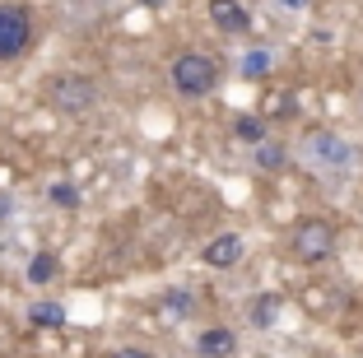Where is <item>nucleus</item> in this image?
Instances as JSON below:
<instances>
[{"label":"nucleus","instance_id":"f257e3e1","mask_svg":"<svg viewBox=\"0 0 363 358\" xmlns=\"http://www.w3.org/2000/svg\"><path fill=\"white\" fill-rule=\"evenodd\" d=\"M289 252H294V261H303V265L331 261V252H335V223L321 219V214H303V219H294V228H289Z\"/></svg>","mask_w":363,"mask_h":358},{"label":"nucleus","instance_id":"f03ea898","mask_svg":"<svg viewBox=\"0 0 363 358\" xmlns=\"http://www.w3.org/2000/svg\"><path fill=\"white\" fill-rule=\"evenodd\" d=\"M168 79H172V89H177L182 98H210L214 84H219V65H214V56H205V52H182V56H172Z\"/></svg>","mask_w":363,"mask_h":358},{"label":"nucleus","instance_id":"7ed1b4c3","mask_svg":"<svg viewBox=\"0 0 363 358\" xmlns=\"http://www.w3.org/2000/svg\"><path fill=\"white\" fill-rule=\"evenodd\" d=\"M28 47H33V14H28V5L5 0V5H0V61H19Z\"/></svg>","mask_w":363,"mask_h":358},{"label":"nucleus","instance_id":"20e7f679","mask_svg":"<svg viewBox=\"0 0 363 358\" xmlns=\"http://www.w3.org/2000/svg\"><path fill=\"white\" fill-rule=\"evenodd\" d=\"M47 98H52L56 112H89V107L98 103V84L89 79V74H52L47 79Z\"/></svg>","mask_w":363,"mask_h":358},{"label":"nucleus","instance_id":"39448f33","mask_svg":"<svg viewBox=\"0 0 363 358\" xmlns=\"http://www.w3.org/2000/svg\"><path fill=\"white\" fill-rule=\"evenodd\" d=\"M303 158L317 172H350L354 168V149L340 135H331V130H312L308 145H303Z\"/></svg>","mask_w":363,"mask_h":358},{"label":"nucleus","instance_id":"423d86ee","mask_svg":"<svg viewBox=\"0 0 363 358\" xmlns=\"http://www.w3.org/2000/svg\"><path fill=\"white\" fill-rule=\"evenodd\" d=\"M205 14H210V23L219 33H228V38L252 33V10H247L242 0H210V5H205Z\"/></svg>","mask_w":363,"mask_h":358},{"label":"nucleus","instance_id":"0eeeda50","mask_svg":"<svg viewBox=\"0 0 363 358\" xmlns=\"http://www.w3.org/2000/svg\"><path fill=\"white\" fill-rule=\"evenodd\" d=\"M201 261L210 265V270H233V265L242 261V237H238V233H219L214 242H205Z\"/></svg>","mask_w":363,"mask_h":358},{"label":"nucleus","instance_id":"6e6552de","mask_svg":"<svg viewBox=\"0 0 363 358\" xmlns=\"http://www.w3.org/2000/svg\"><path fill=\"white\" fill-rule=\"evenodd\" d=\"M233 349H238L233 326H210L196 335V354H205V358H233Z\"/></svg>","mask_w":363,"mask_h":358},{"label":"nucleus","instance_id":"1a4fd4ad","mask_svg":"<svg viewBox=\"0 0 363 358\" xmlns=\"http://www.w3.org/2000/svg\"><path fill=\"white\" fill-rule=\"evenodd\" d=\"M279 307H284L279 293H257L252 303H247V316H252V326H257V330H270L279 321Z\"/></svg>","mask_w":363,"mask_h":358},{"label":"nucleus","instance_id":"9d476101","mask_svg":"<svg viewBox=\"0 0 363 358\" xmlns=\"http://www.w3.org/2000/svg\"><path fill=\"white\" fill-rule=\"evenodd\" d=\"M233 135L242 140V145L257 149L261 140H270V121H266V116H257V112H242V116H233Z\"/></svg>","mask_w":363,"mask_h":358},{"label":"nucleus","instance_id":"9b49d317","mask_svg":"<svg viewBox=\"0 0 363 358\" xmlns=\"http://www.w3.org/2000/svg\"><path fill=\"white\" fill-rule=\"evenodd\" d=\"M252 158H257L261 172H284L289 168V149L279 145V140H261V145L252 149Z\"/></svg>","mask_w":363,"mask_h":358},{"label":"nucleus","instance_id":"f8f14e48","mask_svg":"<svg viewBox=\"0 0 363 358\" xmlns=\"http://www.w3.org/2000/svg\"><path fill=\"white\" fill-rule=\"evenodd\" d=\"M56 274H61V256L56 252H38L28 261V284H52Z\"/></svg>","mask_w":363,"mask_h":358},{"label":"nucleus","instance_id":"ddd939ff","mask_svg":"<svg viewBox=\"0 0 363 358\" xmlns=\"http://www.w3.org/2000/svg\"><path fill=\"white\" fill-rule=\"evenodd\" d=\"M163 312H168L172 321H186V316L196 312V293L191 289H168V293H163Z\"/></svg>","mask_w":363,"mask_h":358},{"label":"nucleus","instance_id":"4468645a","mask_svg":"<svg viewBox=\"0 0 363 358\" xmlns=\"http://www.w3.org/2000/svg\"><path fill=\"white\" fill-rule=\"evenodd\" d=\"M28 321H33V326H43V330H61L65 326V307L61 303H33Z\"/></svg>","mask_w":363,"mask_h":358},{"label":"nucleus","instance_id":"2eb2a0df","mask_svg":"<svg viewBox=\"0 0 363 358\" xmlns=\"http://www.w3.org/2000/svg\"><path fill=\"white\" fill-rule=\"evenodd\" d=\"M270 65H275V56H270L266 47L247 52V56H242V79H261V74H270Z\"/></svg>","mask_w":363,"mask_h":358},{"label":"nucleus","instance_id":"dca6fc26","mask_svg":"<svg viewBox=\"0 0 363 358\" xmlns=\"http://www.w3.org/2000/svg\"><path fill=\"white\" fill-rule=\"evenodd\" d=\"M47 201H52L56 210H79V186H75V181H52Z\"/></svg>","mask_w":363,"mask_h":358},{"label":"nucleus","instance_id":"f3484780","mask_svg":"<svg viewBox=\"0 0 363 358\" xmlns=\"http://www.w3.org/2000/svg\"><path fill=\"white\" fill-rule=\"evenodd\" d=\"M112 358H154V354H150V349H117Z\"/></svg>","mask_w":363,"mask_h":358},{"label":"nucleus","instance_id":"a211bd4d","mask_svg":"<svg viewBox=\"0 0 363 358\" xmlns=\"http://www.w3.org/2000/svg\"><path fill=\"white\" fill-rule=\"evenodd\" d=\"M284 10H308V0H279Z\"/></svg>","mask_w":363,"mask_h":358},{"label":"nucleus","instance_id":"6ab92c4d","mask_svg":"<svg viewBox=\"0 0 363 358\" xmlns=\"http://www.w3.org/2000/svg\"><path fill=\"white\" fill-rule=\"evenodd\" d=\"M5 214H10V196H5V191H0V219H5Z\"/></svg>","mask_w":363,"mask_h":358}]
</instances>
